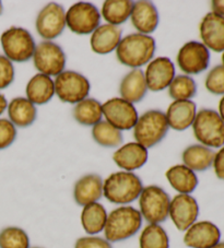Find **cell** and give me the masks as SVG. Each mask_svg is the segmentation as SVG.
Returning a JSON list of instances; mask_svg holds the SVG:
<instances>
[{
	"instance_id": "f1b7e54d",
	"label": "cell",
	"mask_w": 224,
	"mask_h": 248,
	"mask_svg": "<svg viewBox=\"0 0 224 248\" xmlns=\"http://www.w3.org/2000/svg\"><path fill=\"white\" fill-rule=\"evenodd\" d=\"M132 6L130 0H107L102 6V16L109 24L117 27L129 19Z\"/></svg>"
},
{
	"instance_id": "d4e9b609",
	"label": "cell",
	"mask_w": 224,
	"mask_h": 248,
	"mask_svg": "<svg viewBox=\"0 0 224 248\" xmlns=\"http://www.w3.org/2000/svg\"><path fill=\"white\" fill-rule=\"evenodd\" d=\"M215 153L202 144H193L183 152L184 165L193 172H204L213 164Z\"/></svg>"
},
{
	"instance_id": "603a6c76",
	"label": "cell",
	"mask_w": 224,
	"mask_h": 248,
	"mask_svg": "<svg viewBox=\"0 0 224 248\" xmlns=\"http://www.w3.org/2000/svg\"><path fill=\"white\" fill-rule=\"evenodd\" d=\"M120 95L129 103H138L145 96L146 88L144 74L141 69H133L124 77L120 82Z\"/></svg>"
},
{
	"instance_id": "5b68a950",
	"label": "cell",
	"mask_w": 224,
	"mask_h": 248,
	"mask_svg": "<svg viewBox=\"0 0 224 248\" xmlns=\"http://www.w3.org/2000/svg\"><path fill=\"white\" fill-rule=\"evenodd\" d=\"M133 128V137L137 142L148 149L160 142L167 134L170 127L165 114L161 110L152 109L138 118Z\"/></svg>"
},
{
	"instance_id": "d590c367",
	"label": "cell",
	"mask_w": 224,
	"mask_h": 248,
	"mask_svg": "<svg viewBox=\"0 0 224 248\" xmlns=\"http://www.w3.org/2000/svg\"><path fill=\"white\" fill-rule=\"evenodd\" d=\"M16 137V126L6 118L0 119V150L14 143Z\"/></svg>"
},
{
	"instance_id": "bcb514c9",
	"label": "cell",
	"mask_w": 224,
	"mask_h": 248,
	"mask_svg": "<svg viewBox=\"0 0 224 248\" xmlns=\"http://www.w3.org/2000/svg\"><path fill=\"white\" fill-rule=\"evenodd\" d=\"M33 248H40V247H33Z\"/></svg>"
},
{
	"instance_id": "2e32d148",
	"label": "cell",
	"mask_w": 224,
	"mask_h": 248,
	"mask_svg": "<svg viewBox=\"0 0 224 248\" xmlns=\"http://www.w3.org/2000/svg\"><path fill=\"white\" fill-rule=\"evenodd\" d=\"M221 232L210 221L195 222L184 236V243L191 248H211L220 243Z\"/></svg>"
},
{
	"instance_id": "ab89813d",
	"label": "cell",
	"mask_w": 224,
	"mask_h": 248,
	"mask_svg": "<svg viewBox=\"0 0 224 248\" xmlns=\"http://www.w3.org/2000/svg\"><path fill=\"white\" fill-rule=\"evenodd\" d=\"M211 9L213 14L224 18V0H214L211 2Z\"/></svg>"
},
{
	"instance_id": "9c48e42d",
	"label": "cell",
	"mask_w": 224,
	"mask_h": 248,
	"mask_svg": "<svg viewBox=\"0 0 224 248\" xmlns=\"http://www.w3.org/2000/svg\"><path fill=\"white\" fill-rule=\"evenodd\" d=\"M34 66L45 76H56L64 72L66 66V55L56 43L45 41L36 46L33 55Z\"/></svg>"
},
{
	"instance_id": "f6af8a7d",
	"label": "cell",
	"mask_w": 224,
	"mask_h": 248,
	"mask_svg": "<svg viewBox=\"0 0 224 248\" xmlns=\"http://www.w3.org/2000/svg\"><path fill=\"white\" fill-rule=\"evenodd\" d=\"M222 62H223V66H224V52H223V55H222Z\"/></svg>"
},
{
	"instance_id": "8d00e7d4",
	"label": "cell",
	"mask_w": 224,
	"mask_h": 248,
	"mask_svg": "<svg viewBox=\"0 0 224 248\" xmlns=\"http://www.w3.org/2000/svg\"><path fill=\"white\" fill-rule=\"evenodd\" d=\"M15 68L6 56L0 55V90L6 89L14 82Z\"/></svg>"
},
{
	"instance_id": "b9f144b4",
	"label": "cell",
	"mask_w": 224,
	"mask_h": 248,
	"mask_svg": "<svg viewBox=\"0 0 224 248\" xmlns=\"http://www.w3.org/2000/svg\"><path fill=\"white\" fill-rule=\"evenodd\" d=\"M219 115L220 117L222 118V121L224 122V95L221 100H220V103H219Z\"/></svg>"
},
{
	"instance_id": "e575fe53",
	"label": "cell",
	"mask_w": 224,
	"mask_h": 248,
	"mask_svg": "<svg viewBox=\"0 0 224 248\" xmlns=\"http://www.w3.org/2000/svg\"><path fill=\"white\" fill-rule=\"evenodd\" d=\"M206 88L215 95H224V66H215L206 78Z\"/></svg>"
},
{
	"instance_id": "1f68e13d",
	"label": "cell",
	"mask_w": 224,
	"mask_h": 248,
	"mask_svg": "<svg viewBox=\"0 0 224 248\" xmlns=\"http://www.w3.org/2000/svg\"><path fill=\"white\" fill-rule=\"evenodd\" d=\"M197 85L189 76H176L169 85V93L175 101H189L196 95Z\"/></svg>"
},
{
	"instance_id": "4316f807",
	"label": "cell",
	"mask_w": 224,
	"mask_h": 248,
	"mask_svg": "<svg viewBox=\"0 0 224 248\" xmlns=\"http://www.w3.org/2000/svg\"><path fill=\"white\" fill-rule=\"evenodd\" d=\"M8 115L15 126L28 127L36 118V108L25 97H16L8 105Z\"/></svg>"
},
{
	"instance_id": "836d02e7",
	"label": "cell",
	"mask_w": 224,
	"mask_h": 248,
	"mask_svg": "<svg viewBox=\"0 0 224 248\" xmlns=\"http://www.w3.org/2000/svg\"><path fill=\"white\" fill-rule=\"evenodd\" d=\"M28 234L22 229L6 228L0 232V248H29Z\"/></svg>"
},
{
	"instance_id": "f35d334b",
	"label": "cell",
	"mask_w": 224,
	"mask_h": 248,
	"mask_svg": "<svg viewBox=\"0 0 224 248\" xmlns=\"http://www.w3.org/2000/svg\"><path fill=\"white\" fill-rule=\"evenodd\" d=\"M212 165L217 177L224 181V145L214 155Z\"/></svg>"
},
{
	"instance_id": "83f0119b",
	"label": "cell",
	"mask_w": 224,
	"mask_h": 248,
	"mask_svg": "<svg viewBox=\"0 0 224 248\" xmlns=\"http://www.w3.org/2000/svg\"><path fill=\"white\" fill-rule=\"evenodd\" d=\"M107 213L101 203L93 202L84 206L81 213V223L88 234H97L105 228Z\"/></svg>"
},
{
	"instance_id": "30bf717a",
	"label": "cell",
	"mask_w": 224,
	"mask_h": 248,
	"mask_svg": "<svg viewBox=\"0 0 224 248\" xmlns=\"http://www.w3.org/2000/svg\"><path fill=\"white\" fill-rule=\"evenodd\" d=\"M101 15L90 2H77L66 14V25L76 34L93 33L100 27Z\"/></svg>"
},
{
	"instance_id": "f546056e",
	"label": "cell",
	"mask_w": 224,
	"mask_h": 248,
	"mask_svg": "<svg viewBox=\"0 0 224 248\" xmlns=\"http://www.w3.org/2000/svg\"><path fill=\"white\" fill-rule=\"evenodd\" d=\"M73 116L81 125L94 126L100 123L102 119V105L100 102L94 98H85L76 104L73 108Z\"/></svg>"
},
{
	"instance_id": "ffe728a7",
	"label": "cell",
	"mask_w": 224,
	"mask_h": 248,
	"mask_svg": "<svg viewBox=\"0 0 224 248\" xmlns=\"http://www.w3.org/2000/svg\"><path fill=\"white\" fill-rule=\"evenodd\" d=\"M197 114L196 104L189 101H174L166 110V121L169 127L182 131L192 126Z\"/></svg>"
},
{
	"instance_id": "9a60e30c",
	"label": "cell",
	"mask_w": 224,
	"mask_h": 248,
	"mask_svg": "<svg viewBox=\"0 0 224 248\" xmlns=\"http://www.w3.org/2000/svg\"><path fill=\"white\" fill-rule=\"evenodd\" d=\"M175 78L173 62L167 57H158L149 63L144 72L146 88L153 92L162 91Z\"/></svg>"
},
{
	"instance_id": "7a4b0ae2",
	"label": "cell",
	"mask_w": 224,
	"mask_h": 248,
	"mask_svg": "<svg viewBox=\"0 0 224 248\" xmlns=\"http://www.w3.org/2000/svg\"><path fill=\"white\" fill-rule=\"evenodd\" d=\"M144 186L140 178L132 172H116L103 184V195L112 203L127 204L140 196Z\"/></svg>"
},
{
	"instance_id": "cb8c5ba5",
	"label": "cell",
	"mask_w": 224,
	"mask_h": 248,
	"mask_svg": "<svg viewBox=\"0 0 224 248\" xmlns=\"http://www.w3.org/2000/svg\"><path fill=\"white\" fill-rule=\"evenodd\" d=\"M55 94V84L50 77L37 74L27 85V98L33 104H46Z\"/></svg>"
},
{
	"instance_id": "74e56055",
	"label": "cell",
	"mask_w": 224,
	"mask_h": 248,
	"mask_svg": "<svg viewBox=\"0 0 224 248\" xmlns=\"http://www.w3.org/2000/svg\"><path fill=\"white\" fill-rule=\"evenodd\" d=\"M75 248H112L109 241L96 236L81 237L76 243Z\"/></svg>"
},
{
	"instance_id": "ba28073f",
	"label": "cell",
	"mask_w": 224,
	"mask_h": 248,
	"mask_svg": "<svg viewBox=\"0 0 224 248\" xmlns=\"http://www.w3.org/2000/svg\"><path fill=\"white\" fill-rule=\"evenodd\" d=\"M55 93L64 103L78 104L87 98L90 82L84 76L76 71H64L54 81Z\"/></svg>"
},
{
	"instance_id": "3957f363",
	"label": "cell",
	"mask_w": 224,
	"mask_h": 248,
	"mask_svg": "<svg viewBox=\"0 0 224 248\" xmlns=\"http://www.w3.org/2000/svg\"><path fill=\"white\" fill-rule=\"evenodd\" d=\"M142 224L140 211L132 207H119L107 216L104 228L105 238L109 242H120L133 236Z\"/></svg>"
},
{
	"instance_id": "8992f818",
	"label": "cell",
	"mask_w": 224,
	"mask_h": 248,
	"mask_svg": "<svg viewBox=\"0 0 224 248\" xmlns=\"http://www.w3.org/2000/svg\"><path fill=\"white\" fill-rule=\"evenodd\" d=\"M1 46L6 57L10 62H24L31 59L35 52V42L28 30L10 28L2 33Z\"/></svg>"
},
{
	"instance_id": "d6a6232c",
	"label": "cell",
	"mask_w": 224,
	"mask_h": 248,
	"mask_svg": "<svg viewBox=\"0 0 224 248\" xmlns=\"http://www.w3.org/2000/svg\"><path fill=\"white\" fill-rule=\"evenodd\" d=\"M140 248H169V236L161 225L149 224L140 235Z\"/></svg>"
},
{
	"instance_id": "277c9868",
	"label": "cell",
	"mask_w": 224,
	"mask_h": 248,
	"mask_svg": "<svg viewBox=\"0 0 224 248\" xmlns=\"http://www.w3.org/2000/svg\"><path fill=\"white\" fill-rule=\"evenodd\" d=\"M195 138L208 148H222L224 145V122L213 109H201L192 123Z\"/></svg>"
},
{
	"instance_id": "52a82bcc",
	"label": "cell",
	"mask_w": 224,
	"mask_h": 248,
	"mask_svg": "<svg viewBox=\"0 0 224 248\" xmlns=\"http://www.w3.org/2000/svg\"><path fill=\"white\" fill-rule=\"evenodd\" d=\"M170 196L159 186H148L139 196L140 213L150 224L164 222L170 212Z\"/></svg>"
},
{
	"instance_id": "7402d4cb",
	"label": "cell",
	"mask_w": 224,
	"mask_h": 248,
	"mask_svg": "<svg viewBox=\"0 0 224 248\" xmlns=\"http://www.w3.org/2000/svg\"><path fill=\"white\" fill-rule=\"evenodd\" d=\"M120 41H122V31L117 27L103 24L92 33L90 43L93 52L105 55L117 48Z\"/></svg>"
},
{
	"instance_id": "484cf974",
	"label": "cell",
	"mask_w": 224,
	"mask_h": 248,
	"mask_svg": "<svg viewBox=\"0 0 224 248\" xmlns=\"http://www.w3.org/2000/svg\"><path fill=\"white\" fill-rule=\"evenodd\" d=\"M166 178L171 186L179 194H192L198 185V178L195 172L182 164L172 166L167 170Z\"/></svg>"
},
{
	"instance_id": "5bb4252c",
	"label": "cell",
	"mask_w": 224,
	"mask_h": 248,
	"mask_svg": "<svg viewBox=\"0 0 224 248\" xmlns=\"http://www.w3.org/2000/svg\"><path fill=\"white\" fill-rule=\"evenodd\" d=\"M169 216L177 230L187 231L199 216L197 200L191 195L179 194L175 196L170 203Z\"/></svg>"
},
{
	"instance_id": "7bdbcfd3",
	"label": "cell",
	"mask_w": 224,
	"mask_h": 248,
	"mask_svg": "<svg viewBox=\"0 0 224 248\" xmlns=\"http://www.w3.org/2000/svg\"><path fill=\"white\" fill-rule=\"evenodd\" d=\"M211 248H224V242L223 243H218L217 245H214L213 247H211Z\"/></svg>"
},
{
	"instance_id": "ac0fdd59",
	"label": "cell",
	"mask_w": 224,
	"mask_h": 248,
	"mask_svg": "<svg viewBox=\"0 0 224 248\" xmlns=\"http://www.w3.org/2000/svg\"><path fill=\"white\" fill-rule=\"evenodd\" d=\"M113 160L118 168L126 172L138 170L148 161V150L138 142H129L114 153Z\"/></svg>"
},
{
	"instance_id": "6da1fadb",
	"label": "cell",
	"mask_w": 224,
	"mask_h": 248,
	"mask_svg": "<svg viewBox=\"0 0 224 248\" xmlns=\"http://www.w3.org/2000/svg\"><path fill=\"white\" fill-rule=\"evenodd\" d=\"M154 38L140 33L129 34L124 37L116 48V55L123 65L139 69L153 58L156 53Z\"/></svg>"
},
{
	"instance_id": "44dd1931",
	"label": "cell",
	"mask_w": 224,
	"mask_h": 248,
	"mask_svg": "<svg viewBox=\"0 0 224 248\" xmlns=\"http://www.w3.org/2000/svg\"><path fill=\"white\" fill-rule=\"evenodd\" d=\"M76 202L80 206H88L96 202L103 196V181L96 174H89L81 177L73 190Z\"/></svg>"
},
{
	"instance_id": "4dcf8cb0",
	"label": "cell",
	"mask_w": 224,
	"mask_h": 248,
	"mask_svg": "<svg viewBox=\"0 0 224 248\" xmlns=\"http://www.w3.org/2000/svg\"><path fill=\"white\" fill-rule=\"evenodd\" d=\"M93 139L96 142L106 148L119 147L123 143L122 131L116 129L107 122H100L93 126L92 129Z\"/></svg>"
},
{
	"instance_id": "e0dca14e",
	"label": "cell",
	"mask_w": 224,
	"mask_h": 248,
	"mask_svg": "<svg viewBox=\"0 0 224 248\" xmlns=\"http://www.w3.org/2000/svg\"><path fill=\"white\" fill-rule=\"evenodd\" d=\"M200 37L207 48L224 52V18L213 12L207 14L200 23Z\"/></svg>"
},
{
	"instance_id": "4fadbf2b",
	"label": "cell",
	"mask_w": 224,
	"mask_h": 248,
	"mask_svg": "<svg viewBox=\"0 0 224 248\" xmlns=\"http://www.w3.org/2000/svg\"><path fill=\"white\" fill-rule=\"evenodd\" d=\"M35 25L38 35L50 42L58 37L66 27V12L58 3L50 2L40 11Z\"/></svg>"
},
{
	"instance_id": "8fae6325",
	"label": "cell",
	"mask_w": 224,
	"mask_h": 248,
	"mask_svg": "<svg viewBox=\"0 0 224 248\" xmlns=\"http://www.w3.org/2000/svg\"><path fill=\"white\" fill-rule=\"evenodd\" d=\"M102 110L106 122L120 131L131 129L139 118L133 104L120 97H114L106 101L102 105Z\"/></svg>"
},
{
	"instance_id": "ee69618b",
	"label": "cell",
	"mask_w": 224,
	"mask_h": 248,
	"mask_svg": "<svg viewBox=\"0 0 224 248\" xmlns=\"http://www.w3.org/2000/svg\"><path fill=\"white\" fill-rule=\"evenodd\" d=\"M1 12H2V3L0 1V15H1Z\"/></svg>"
},
{
	"instance_id": "7c38bea8",
	"label": "cell",
	"mask_w": 224,
	"mask_h": 248,
	"mask_svg": "<svg viewBox=\"0 0 224 248\" xmlns=\"http://www.w3.org/2000/svg\"><path fill=\"white\" fill-rule=\"evenodd\" d=\"M209 49L200 42L186 43L177 54L178 67L187 75L200 74L209 67Z\"/></svg>"
},
{
	"instance_id": "d6986e66",
	"label": "cell",
	"mask_w": 224,
	"mask_h": 248,
	"mask_svg": "<svg viewBox=\"0 0 224 248\" xmlns=\"http://www.w3.org/2000/svg\"><path fill=\"white\" fill-rule=\"evenodd\" d=\"M131 23L140 34L154 32L159 24V15L156 6L150 1L133 2L131 10Z\"/></svg>"
},
{
	"instance_id": "60d3db41",
	"label": "cell",
	"mask_w": 224,
	"mask_h": 248,
	"mask_svg": "<svg viewBox=\"0 0 224 248\" xmlns=\"http://www.w3.org/2000/svg\"><path fill=\"white\" fill-rule=\"evenodd\" d=\"M6 108H7V100L6 97L0 93V115L5 112Z\"/></svg>"
}]
</instances>
